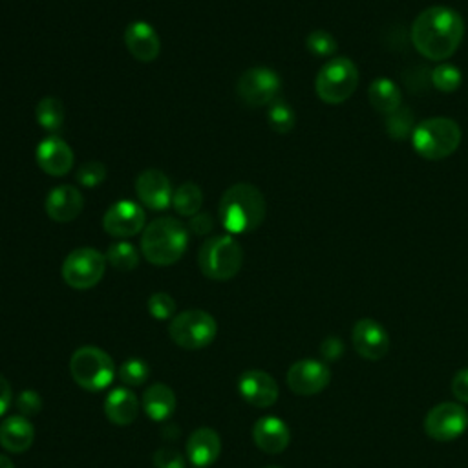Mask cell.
Instances as JSON below:
<instances>
[{"label":"cell","instance_id":"cell-1","mask_svg":"<svg viewBox=\"0 0 468 468\" xmlns=\"http://www.w3.org/2000/svg\"><path fill=\"white\" fill-rule=\"evenodd\" d=\"M412 44L428 61L443 62L461 46L464 37L463 17L448 6H430L412 24Z\"/></svg>","mask_w":468,"mask_h":468},{"label":"cell","instance_id":"cell-2","mask_svg":"<svg viewBox=\"0 0 468 468\" xmlns=\"http://www.w3.org/2000/svg\"><path fill=\"white\" fill-rule=\"evenodd\" d=\"M267 212V203L258 187L253 183H234L220 200L218 218L229 234H249L257 230Z\"/></svg>","mask_w":468,"mask_h":468},{"label":"cell","instance_id":"cell-3","mask_svg":"<svg viewBox=\"0 0 468 468\" xmlns=\"http://www.w3.org/2000/svg\"><path fill=\"white\" fill-rule=\"evenodd\" d=\"M187 248L189 230L173 216L152 220L141 232V255L152 266H174L183 258Z\"/></svg>","mask_w":468,"mask_h":468},{"label":"cell","instance_id":"cell-4","mask_svg":"<svg viewBox=\"0 0 468 468\" xmlns=\"http://www.w3.org/2000/svg\"><path fill=\"white\" fill-rule=\"evenodd\" d=\"M461 128L450 117H430L416 125L412 134V145L425 160L439 162L450 155L461 145Z\"/></svg>","mask_w":468,"mask_h":468},{"label":"cell","instance_id":"cell-5","mask_svg":"<svg viewBox=\"0 0 468 468\" xmlns=\"http://www.w3.org/2000/svg\"><path fill=\"white\" fill-rule=\"evenodd\" d=\"M200 271L216 282L237 276L244 266V249L232 237H214L203 242L198 253Z\"/></svg>","mask_w":468,"mask_h":468},{"label":"cell","instance_id":"cell-6","mask_svg":"<svg viewBox=\"0 0 468 468\" xmlns=\"http://www.w3.org/2000/svg\"><path fill=\"white\" fill-rule=\"evenodd\" d=\"M359 68L348 57H333L317 73L315 92L326 105L346 103L359 87Z\"/></svg>","mask_w":468,"mask_h":468},{"label":"cell","instance_id":"cell-7","mask_svg":"<svg viewBox=\"0 0 468 468\" xmlns=\"http://www.w3.org/2000/svg\"><path fill=\"white\" fill-rule=\"evenodd\" d=\"M70 371L73 380L89 392H101L114 380L112 357L96 346H83L71 355Z\"/></svg>","mask_w":468,"mask_h":468},{"label":"cell","instance_id":"cell-8","mask_svg":"<svg viewBox=\"0 0 468 468\" xmlns=\"http://www.w3.org/2000/svg\"><path fill=\"white\" fill-rule=\"evenodd\" d=\"M218 333L216 321L203 309H187L171 321L169 335L183 350H201L209 346Z\"/></svg>","mask_w":468,"mask_h":468},{"label":"cell","instance_id":"cell-9","mask_svg":"<svg viewBox=\"0 0 468 468\" xmlns=\"http://www.w3.org/2000/svg\"><path fill=\"white\" fill-rule=\"evenodd\" d=\"M107 257L94 248H80L71 251L62 262V280L77 291L96 287L107 271Z\"/></svg>","mask_w":468,"mask_h":468},{"label":"cell","instance_id":"cell-10","mask_svg":"<svg viewBox=\"0 0 468 468\" xmlns=\"http://www.w3.org/2000/svg\"><path fill=\"white\" fill-rule=\"evenodd\" d=\"M280 90V75L267 66H253L246 70L237 83V96L249 108L269 107L278 99Z\"/></svg>","mask_w":468,"mask_h":468},{"label":"cell","instance_id":"cell-11","mask_svg":"<svg viewBox=\"0 0 468 468\" xmlns=\"http://www.w3.org/2000/svg\"><path fill=\"white\" fill-rule=\"evenodd\" d=\"M468 428V412L459 403H441L425 417V432L439 443L461 437Z\"/></svg>","mask_w":468,"mask_h":468},{"label":"cell","instance_id":"cell-12","mask_svg":"<svg viewBox=\"0 0 468 468\" xmlns=\"http://www.w3.org/2000/svg\"><path fill=\"white\" fill-rule=\"evenodd\" d=\"M145 209L130 200H119L103 216V229L112 239L126 240L143 232L145 225Z\"/></svg>","mask_w":468,"mask_h":468},{"label":"cell","instance_id":"cell-13","mask_svg":"<svg viewBox=\"0 0 468 468\" xmlns=\"http://www.w3.org/2000/svg\"><path fill=\"white\" fill-rule=\"evenodd\" d=\"M330 380H332V371L321 360L304 359V360L295 362L287 370L289 389L293 394L302 396V398L321 394L323 389H326Z\"/></svg>","mask_w":468,"mask_h":468},{"label":"cell","instance_id":"cell-14","mask_svg":"<svg viewBox=\"0 0 468 468\" xmlns=\"http://www.w3.org/2000/svg\"><path fill=\"white\" fill-rule=\"evenodd\" d=\"M136 196L150 211H165L173 205V185L160 169H146L136 180Z\"/></svg>","mask_w":468,"mask_h":468},{"label":"cell","instance_id":"cell-15","mask_svg":"<svg viewBox=\"0 0 468 468\" xmlns=\"http://www.w3.org/2000/svg\"><path fill=\"white\" fill-rule=\"evenodd\" d=\"M35 160L39 169L53 178L66 176L75 164V155L71 146L59 136H48L37 145Z\"/></svg>","mask_w":468,"mask_h":468},{"label":"cell","instance_id":"cell-16","mask_svg":"<svg viewBox=\"0 0 468 468\" xmlns=\"http://www.w3.org/2000/svg\"><path fill=\"white\" fill-rule=\"evenodd\" d=\"M355 351L366 360H380L389 351V337L386 330L373 319H360L351 332Z\"/></svg>","mask_w":468,"mask_h":468},{"label":"cell","instance_id":"cell-17","mask_svg":"<svg viewBox=\"0 0 468 468\" xmlns=\"http://www.w3.org/2000/svg\"><path fill=\"white\" fill-rule=\"evenodd\" d=\"M240 396L257 408H269L278 401V384L276 380L260 370H249L239 379Z\"/></svg>","mask_w":468,"mask_h":468},{"label":"cell","instance_id":"cell-18","mask_svg":"<svg viewBox=\"0 0 468 468\" xmlns=\"http://www.w3.org/2000/svg\"><path fill=\"white\" fill-rule=\"evenodd\" d=\"M125 46L130 55L139 62H152L160 57L162 41L155 28L145 21H134L125 30Z\"/></svg>","mask_w":468,"mask_h":468},{"label":"cell","instance_id":"cell-19","mask_svg":"<svg viewBox=\"0 0 468 468\" xmlns=\"http://www.w3.org/2000/svg\"><path fill=\"white\" fill-rule=\"evenodd\" d=\"M46 214L57 223H70L85 209V198L81 191L73 185H57L46 196Z\"/></svg>","mask_w":468,"mask_h":468},{"label":"cell","instance_id":"cell-20","mask_svg":"<svg viewBox=\"0 0 468 468\" xmlns=\"http://www.w3.org/2000/svg\"><path fill=\"white\" fill-rule=\"evenodd\" d=\"M253 439H255V445L262 452L275 455V454L284 452L289 446L291 432L282 419L267 416L255 423Z\"/></svg>","mask_w":468,"mask_h":468},{"label":"cell","instance_id":"cell-21","mask_svg":"<svg viewBox=\"0 0 468 468\" xmlns=\"http://www.w3.org/2000/svg\"><path fill=\"white\" fill-rule=\"evenodd\" d=\"M221 452L220 435L212 428H198L187 441V457L196 468H209Z\"/></svg>","mask_w":468,"mask_h":468},{"label":"cell","instance_id":"cell-22","mask_svg":"<svg viewBox=\"0 0 468 468\" xmlns=\"http://www.w3.org/2000/svg\"><path fill=\"white\" fill-rule=\"evenodd\" d=\"M35 439V428L24 416H12L0 425V445L12 454L26 452Z\"/></svg>","mask_w":468,"mask_h":468},{"label":"cell","instance_id":"cell-23","mask_svg":"<svg viewBox=\"0 0 468 468\" xmlns=\"http://www.w3.org/2000/svg\"><path fill=\"white\" fill-rule=\"evenodd\" d=\"M105 414L117 426H128L137 419L139 401L128 388H116L105 399Z\"/></svg>","mask_w":468,"mask_h":468},{"label":"cell","instance_id":"cell-24","mask_svg":"<svg viewBox=\"0 0 468 468\" xmlns=\"http://www.w3.org/2000/svg\"><path fill=\"white\" fill-rule=\"evenodd\" d=\"M143 410L152 421L164 423L176 410V396L167 384H152L143 394Z\"/></svg>","mask_w":468,"mask_h":468},{"label":"cell","instance_id":"cell-25","mask_svg":"<svg viewBox=\"0 0 468 468\" xmlns=\"http://www.w3.org/2000/svg\"><path fill=\"white\" fill-rule=\"evenodd\" d=\"M368 101L377 112L388 116L403 107V94L389 77H377L368 89Z\"/></svg>","mask_w":468,"mask_h":468},{"label":"cell","instance_id":"cell-26","mask_svg":"<svg viewBox=\"0 0 468 468\" xmlns=\"http://www.w3.org/2000/svg\"><path fill=\"white\" fill-rule=\"evenodd\" d=\"M64 105L53 98V96H46L42 98L39 103H37V108H35V119L37 123L46 130L50 132L51 136H55L57 132L62 130V125H64Z\"/></svg>","mask_w":468,"mask_h":468},{"label":"cell","instance_id":"cell-27","mask_svg":"<svg viewBox=\"0 0 468 468\" xmlns=\"http://www.w3.org/2000/svg\"><path fill=\"white\" fill-rule=\"evenodd\" d=\"M201 205H203V191L196 183L185 182L174 191L173 207L180 216L192 218L201 211Z\"/></svg>","mask_w":468,"mask_h":468},{"label":"cell","instance_id":"cell-28","mask_svg":"<svg viewBox=\"0 0 468 468\" xmlns=\"http://www.w3.org/2000/svg\"><path fill=\"white\" fill-rule=\"evenodd\" d=\"M107 262L117 269V271H134L139 264V251L136 249L134 244L126 242V240H117L114 242L108 251H107Z\"/></svg>","mask_w":468,"mask_h":468},{"label":"cell","instance_id":"cell-29","mask_svg":"<svg viewBox=\"0 0 468 468\" xmlns=\"http://www.w3.org/2000/svg\"><path fill=\"white\" fill-rule=\"evenodd\" d=\"M430 81L432 85L443 92V94H454L459 90V87L463 85V73L457 66L450 64V62H441L437 64L432 73H430Z\"/></svg>","mask_w":468,"mask_h":468},{"label":"cell","instance_id":"cell-30","mask_svg":"<svg viewBox=\"0 0 468 468\" xmlns=\"http://www.w3.org/2000/svg\"><path fill=\"white\" fill-rule=\"evenodd\" d=\"M414 130H416V119L410 108L401 107L399 110L386 116V132L392 139L396 141H405L408 137L412 139Z\"/></svg>","mask_w":468,"mask_h":468},{"label":"cell","instance_id":"cell-31","mask_svg":"<svg viewBox=\"0 0 468 468\" xmlns=\"http://www.w3.org/2000/svg\"><path fill=\"white\" fill-rule=\"evenodd\" d=\"M267 123L273 132L289 134L296 125V116H295L293 107L282 99H276L275 103L269 105Z\"/></svg>","mask_w":468,"mask_h":468},{"label":"cell","instance_id":"cell-32","mask_svg":"<svg viewBox=\"0 0 468 468\" xmlns=\"http://www.w3.org/2000/svg\"><path fill=\"white\" fill-rule=\"evenodd\" d=\"M305 48L315 57H332L339 50L337 39L326 30H315L305 37Z\"/></svg>","mask_w":468,"mask_h":468},{"label":"cell","instance_id":"cell-33","mask_svg":"<svg viewBox=\"0 0 468 468\" xmlns=\"http://www.w3.org/2000/svg\"><path fill=\"white\" fill-rule=\"evenodd\" d=\"M148 377H150V368L143 359H128L119 368V379L126 386H141L148 380Z\"/></svg>","mask_w":468,"mask_h":468},{"label":"cell","instance_id":"cell-34","mask_svg":"<svg viewBox=\"0 0 468 468\" xmlns=\"http://www.w3.org/2000/svg\"><path fill=\"white\" fill-rule=\"evenodd\" d=\"M148 314L158 321H171L176 314V302L169 293H154L148 298Z\"/></svg>","mask_w":468,"mask_h":468},{"label":"cell","instance_id":"cell-35","mask_svg":"<svg viewBox=\"0 0 468 468\" xmlns=\"http://www.w3.org/2000/svg\"><path fill=\"white\" fill-rule=\"evenodd\" d=\"M75 178L81 187L96 189L107 180V167L101 162H87L77 171Z\"/></svg>","mask_w":468,"mask_h":468},{"label":"cell","instance_id":"cell-36","mask_svg":"<svg viewBox=\"0 0 468 468\" xmlns=\"http://www.w3.org/2000/svg\"><path fill=\"white\" fill-rule=\"evenodd\" d=\"M15 405H17V410L21 412V416H24V417L37 416L42 410V399L37 392H33V389H26V392L19 394Z\"/></svg>","mask_w":468,"mask_h":468},{"label":"cell","instance_id":"cell-37","mask_svg":"<svg viewBox=\"0 0 468 468\" xmlns=\"http://www.w3.org/2000/svg\"><path fill=\"white\" fill-rule=\"evenodd\" d=\"M155 468H185L183 454L174 448H162L154 454Z\"/></svg>","mask_w":468,"mask_h":468},{"label":"cell","instance_id":"cell-38","mask_svg":"<svg viewBox=\"0 0 468 468\" xmlns=\"http://www.w3.org/2000/svg\"><path fill=\"white\" fill-rule=\"evenodd\" d=\"M452 394L459 403H468V368H463L454 375Z\"/></svg>","mask_w":468,"mask_h":468},{"label":"cell","instance_id":"cell-39","mask_svg":"<svg viewBox=\"0 0 468 468\" xmlns=\"http://www.w3.org/2000/svg\"><path fill=\"white\" fill-rule=\"evenodd\" d=\"M342 353H344V344H342V341L337 339V337H328V339L321 344V355H323L326 360H330V362L341 359Z\"/></svg>","mask_w":468,"mask_h":468},{"label":"cell","instance_id":"cell-40","mask_svg":"<svg viewBox=\"0 0 468 468\" xmlns=\"http://www.w3.org/2000/svg\"><path fill=\"white\" fill-rule=\"evenodd\" d=\"M189 227H191V230L196 232V234H209V232L214 229V220L211 218L209 212H201V211H200L198 214H194V216L191 218Z\"/></svg>","mask_w":468,"mask_h":468},{"label":"cell","instance_id":"cell-41","mask_svg":"<svg viewBox=\"0 0 468 468\" xmlns=\"http://www.w3.org/2000/svg\"><path fill=\"white\" fill-rule=\"evenodd\" d=\"M12 386L5 375H0V417H3L12 405Z\"/></svg>","mask_w":468,"mask_h":468},{"label":"cell","instance_id":"cell-42","mask_svg":"<svg viewBox=\"0 0 468 468\" xmlns=\"http://www.w3.org/2000/svg\"><path fill=\"white\" fill-rule=\"evenodd\" d=\"M0 468H15V464H14V461L8 455L0 454Z\"/></svg>","mask_w":468,"mask_h":468},{"label":"cell","instance_id":"cell-43","mask_svg":"<svg viewBox=\"0 0 468 468\" xmlns=\"http://www.w3.org/2000/svg\"><path fill=\"white\" fill-rule=\"evenodd\" d=\"M266 468H280V466H266Z\"/></svg>","mask_w":468,"mask_h":468}]
</instances>
